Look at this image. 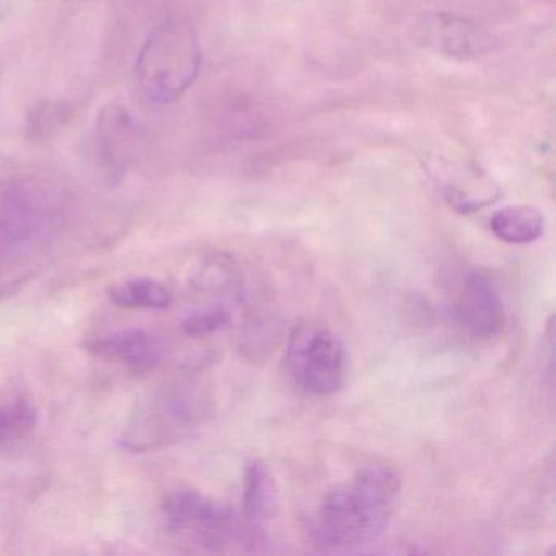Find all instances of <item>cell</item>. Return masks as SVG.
Segmentation results:
<instances>
[{
	"label": "cell",
	"mask_w": 556,
	"mask_h": 556,
	"mask_svg": "<svg viewBox=\"0 0 556 556\" xmlns=\"http://www.w3.org/2000/svg\"><path fill=\"white\" fill-rule=\"evenodd\" d=\"M400 490L402 478L390 465L359 468L321 497L312 529L318 545L350 549L379 539L392 519Z\"/></svg>",
	"instance_id": "cell-1"
},
{
	"label": "cell",
	"mask_w": 556,
	"mask_h": 556,
	"mask_svg": "<svg viewBox=\"0 0 556 556\" xmlns=\"http://www.w3.org/2000/svg\"><path fill=\"white\" fill-rule=\"evenodd\" d=\"M203 53L197 31L180 18H170L146 38L135 64L139 99L151 106L177 102L200 74Z\"/></svg>",
	"instance_id": "cell-2"
},
{
	"label": "cell",
	"mask_w": 556,
	"mask_h": 556,
	"mask_svg": "<svg viewBox=\"0 0 556 556\" xmlns=\"http://www.w3.org/2000/svg\"><path fill=\"white\" fill-rule=\"evenodd\" d=\"M66 211L56 185L35 177L0 181V255L51 232Z\"/></svg>",
	"instance_id": "cell-3"
},
{
	"label": "cell",
	"mask_w": 556,
	"mask_h": 556,
	"mask_svg": "<svg viewBox=\"0 0 556 556\" xmlns=\"http://www.w3.org/2000/svg\"><path fill=\"white\" fill-rule=\"evenodd\" d=\"M164 513L172 533L203 552H229L232 545H253L258 540L256 527L242 529L229 506L200 491L184 490L170 494L165 501Z\"/></svg>",
	"instance_id": "cell-4"
},
{
	"label": "cell",
	"mask_w": 556,
	"mask_h": 556,
	"mask_svg": "<svg viewBox=\"0 0 556 556\" xmlns=\"http://www.w3.org/2000/svg\"><path fill=\"white\" fill-rule=\"evenodd\" d=\"M286 367L292 383L312 396H330L343 386L346 353L340 338L318 321H299L288 338Z\"/></svg>",
	"instance_id": "cell-5"
},
{
	"label": "cell",
	"mask_w": 556,
	"mask_h": 556,
	"mask_svg": "<svg viewBox=\"0 0 556 556\" xmlns=\"http://www.w3.org/2000/svg\"><path fill=\"white\" fill-rule=\"evenodd\" d=\"M198 418L193 396L180 387H164L136 405L122 434L132 452L155 451L184 438Z\"/></svg>",
	"instance_id": "cell-6"
},
{
	"label": "cell",
	"mask_w": 556,
	"mask_h": 556,
	"mask_svg": "<svg viewBox=\"0 0 556 556\" xmlns=\"http://www.w3.org/2000/svg\"><path fill=\"white\" fill-rule=\"evenodd\" d=\"M452 320L462 337L483 343L497 337L504 327V304L500 288L488 273H468L458 282L452 299Z\"/></svg>",
	"instance_id": "cell-7"
},
{
	"label": "cell",
	"mask_w": 556,
	"mask_h": 556,
	"mask_svg": "<svg viewBox=\"0 0 556 556\" xmlns=\"http://www.w3.org/2000/svg\"><path fill=\"white\" fill-rule=\"evenodd\" d=\"M139 151V128L128 110L106 105L93 128V152L109 174L119 175Z\"/></svg>",
	"instance_id": "cell-8"
},
{
	"label": "cell",
	"mask_w": 556,
	"mask_h": 556,
	"mask_svg": "<svg viewBox=\"0 0 556 556\" xmlns=\"http://www.w3.org/2000/svg\"><path fill=\"white\" fill-rule=\"evenodd\" d=\"M93 356L119 364L131 372H148L161 359L162 348L148 331L125 330L96 338L89 344Z\"/></svg>",
	"instance_id": "cell-9"
},
{
	"label": "cell",
	"mask_w": 556,
	"mask_h": 556,
	"mask_svg": "<svg viewBox=\"0 0 556 556\" xmlns=\"http://www.w3.org/2000/svg\"><path fill=\"white\" fill-rule=\"evenodd\" d=\"M242 501L245 522L256 529L278 513V486L268 465L260 458H253L247 464Z\"/></svg>",
	"instance_id": "cell-10"
},
{
	"label": "cell",
	"mask_w": 556,
	"mask_h": 556,
	"mask_svg": "<svg viewBox=\"0 0 556 556\" xmlns=\"http://www.w3.org/2000/svg\"><path fill=\"white\" fill-rule=\"evenodd\" d=\"M491 232L509 245H529L545 232V217L533 206H507L493 214Z\"/></svg>",
	"instance_id": "cell-11"
},
{
	"label": "cell",
	"mask_w": 556,
	"mask_h": 556,
	"mask_svg": "<svg viewBox=\"0 0 556 556\" xmlns=\"http://www.w3.org/2000/svg\"><path fill=\"white\" fill-rule=\"evenodd\" d=\"M113 304L136 311H167L174 302V294L157 279L135 278L118 282L110 289Z\"/></svg>",
	"instance_id": "cell-12"
},
{
	"label": "cell",
	"mask_w": 556,
	"mask_h": 556,
	"mask_svg": "<svg viewBox=\"0 0 556 556\" xmlns=\"http://www.w3.org/2000/svg\"><path fill=\"white\" fill-rule=\"evenodd\" d=\"M35 425L37 413L25 400H9L0 405V448L27 438Z\"/></svg>",
	"instance_id": "cell-13"
},
{
	"label": "cell",
	"mask_w": 556,
	"mask_h": 556,
	"mask_svg": "<svg viewBox=\"0 0 556 556\" xmlns=\"http://www.w3.org/2000/svg\"><path fill=\"white\" fill-rule=\"evenodd\" d=\"M279 337H281V328L278 321L263 315L252 317L247 320L245 330L242 331V348L260 353L275 346Z\"/></svg>",
	"instance_id": "cell-14"
},
{
	"label": "cell",
	"mask_w": 556,
	"mask_h": 556,
	"mask_svg": "<svg viewBox=\"0 0 556 556\" xmlns=\"http://www.w3.org/2000/svg\"><path fill=\"white\" fill-rule=\"evenodd\" d=\"M438 31H442V35H439L442 47L452 54L467 56V54H471V48L480 43L478 41L480 38L467 27L465 22L448 18L444 24H439Z\"/></svg>",
	"instance_id": "cell-15"
},
{
	"label": "cell",
	"mask_w": 556,
	"mask_h": 556,
	"mask_svg": "<svg viewBox=\"0 0 556 556\" xmlns=\"http://www.w3.org/2000/svg\"><path fill=\"white\" fill-rule=\"evenodd\" d=\"M229 311L226 307H210L204 311L197 312L185 321V333L190 337H207V334L216 333L220 328L229 324Z\"/></svg>",
	"instance_id": "cell-16"
}]
</instances>
